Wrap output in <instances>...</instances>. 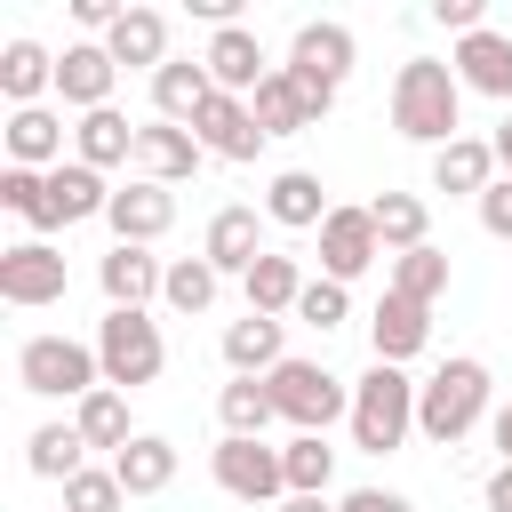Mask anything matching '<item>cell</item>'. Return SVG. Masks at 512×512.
Listing matches in <instances>:
<instances>
[{
    "mask_svg": "<svg viewBox=\"0 0 512 512\" xmlns=\"http://www.w3.org/2000/svg\"><path fill=\"white\" fill-rule=\"evenodd\" d=\"M392 128L408 144H456L464 136V80L440 64V56H408L392 72Z\"/></svg>",
    "mask_w": 512,
    "mask_h": 512,
    "instance_id": "1",
    "label": "cell"
},
{
    "mask_svg": "<svg viewBox=\"0 0 512 512\" xmlns=\"http://www.w3.org/2000/svg\"><path fill=\"white\" fill-rule=\"evenodd\" d=\"M480 416H488V360L456 352V360H440V368L416 384V432H424L432 448H456Z\"/></svg>",
    "mask_w": 512,
    "mask_h": 512,
    "instance_id": "2",
    "label": "cell"
},
{
    "mask_svg": "<svg viewBox=\"0 0 512 512\" xmlns=\"http://www.w3.org/2000/svg\"><path fill=\"white\" fill-rule=\"evenodd\" d=\"M352 448H368V456H392L408 432H416V384L392 368V360H376L360 384H352Z\"/></svg>",
    "mask_w": 512,
    "mask_h": 512,
    "instance_id": "3",
    "label": "cell"
},
{
    "mask_svg": "<svg viewBox=\"0 0 512 512\" xmlns=\"http://www.w3.org/2000/svg\"><path fill=\"white\" fill-rule=\"evenodd\" d=\"M16 384L24 392H40V400H88L96 384H104V360H96V344H80V336H32L24 352H16Z\"/></svg>",
    "mask_w": 512,
    "mask_h": 512,
    "instance_id": "4",
    "label": "cell"
},
{
    "mask_svg": "<svg viewBox=\"0 0 512 512\" xmlns=\"http://www.w3.org/2000/svg\"><path fill=\"white\" fill-rule=\"evenodd\" d=\"M264 392H272L280 424H296V432H328L336 416H352V384L336 368H320V360H280L264 376Z\"/></svg>",
    "mask_w": 512,
    "mask_h": 512,
    "instance_id": "5",
    "label": "cell"
},
{
    "mask_svg": "<svg viewBox=\"0 0 512 512\" xmlns=\"http://www.w3.org/2000/svg\"><path fill=\"white\" fill-rule=\"evenodd\" d=\"M96 360H104V384L112 392H136L168 368V336L152 312H104L96 320Z\"/></svg>",
    "mask_w": 512,
    "mask_h": 512,
    "instance_id": "6",
    "label": "cell"
},
{
    "mask_svg": "<svg viewBox=\"0 0 512 512\" xmlns=\"http://www.w3.org/2000/svg\"><path fill=\"white\" fill-rule=\"evenodd\" d=\"M208 472H216V488L224 496H240V504H288V464H280V448L272 440H216V456H208Z\"/></svg>",
    "mask_w": 512,
    "mask_h": 512,
    "instance_id": "7",
    "label": "cell"
},
{
    "mask_svg": "<svg viewBox=\"0 0 512 512\" xmlns=\"http://www.w3.org/2000/svg\"><path fill=\"white\" fill-rule=\"evenodd\" d=\"M0 304H16V312L64 304V256H56L48 240H16V248H0Z\"/></svg>",
    "mask_w": 512,
    "mask_h": 512,
    "instance_id": "8",
    "label": "cell"
},
{
    "mask_svg": "<svg viewBox=\"0 0 512 512\" xmlns=\"http://www.w3.org/2000/svg\"><path fill=\"white\" fill-rule=\"evenodd\" d=\"M104 224H112V240H120V248H152V240L176 224V192H168V184H152V176H128V184L112 192Z\"/></svg>",
    "mask_w": 512,
    "mask_h": 512,
    "instance_id": "9",
    "label": "cell"
},
{
    "mask_svg": "<svg viewBox=\"0 0 512 512\" xmlns=\"http://www.w3.org/2000/svg\"><path fill=\"white\" fill-rule=\"evenodd\" d=\"M376 256H384L376 216H368V208H328V224H320V280H344V288H352Z\"/></svg>",
    "mask_w": 512,
    "mask_h": 512,
    "instance_id": "10",
    "label": "cell"
},
{
    "mask_svg": "<svg viewBox=\"0 0 512 512\" xmlns=\"http://www.w3.org/2000/svg\"><path fill=\"white\" fill-rule=\"evenodd\" d=\"M96 288H104L112 312H144V304L168 288V264H160L152 248H120V240H112V248L96 256Z\"/></svg>",
    "mask_w": 512,
    "mask_h": 512,
    "instance_id": "11",
    "label": "cell"
},
{
    "mask_svg": "<svg viewBox=\"0 0 512 512\" xmlns=\"http://www.w3.org/2000/svg\"><path fill=\"white\" fill-rule=\"evenodd\" d=\"M112 80H120V64H112V48H104V40H72V48L56 56V96H64L80 120L112 104Z\"/></svg>",
    "mask_w": 512,
    "mask_h": 512,
    "instance_id": "12",
    "label": "cell"
},
{
    "mask_svg": "<svg viewBox=\"0 0 512 512\" xmlns=\"http://www.w3.org/2000/svg\"><path fill=\"white\" fill-rule=\"evenodd\" d=\"M192 136H200L208 160H256V152H264V128H256V112H248V96H224V88L200 104Z\"/></svg>",
    "mask_w": 512,
    "mask_h": 512,
    "instance_id": "13",
    "label": "cell"
},
{
    "mask_svg": "<svg viewBox=\"0 0 512 512\" xmlns=\"http://www.w3.org/2000/svg\"><path fill=\"white\" fill-rule=\"evenodd\" d=\"M200 64H208V80H216L224 96H256V80L272 72V64H264V40H256L248 24H224V32H208Z\"/></svg>",
    "mask_w": 512,
    "mask_h": 512,
    "instance_id": "14",
    "label": "cell"
},
{
    "mask_svg": "<svg viewBox=\"0 0 512 512\" xmlns=\"http://www.w3.org/2000/svg\"><path fill=\"white\" fill-rule=\"evenodd\" d=\"M368 344H376V360H416L424 344H432V304H408V296H392L384 288V304L368 312Z\"/></svg>",
    "mask_w": 512,
    "mask_h": 512,
    "instance_id": "15",
    "label": "cell"
},
{
    "mask_svg": "<svg viewBox=\"0 0 512 512\" xmlns=\"http://www.w3.org/2000/svg\"><path fill=\"white\" fill-rule=\"evenodd\" d=\"M448 72L472 88V96H496V104H512V40L504 32H472V40H456V56H448Z\"/></svg>",
    "mask_w": 512,
    "mask_h": 512,
    "instance_id": "16",
    "label": "cell"
},
{
    "mask_svg": "<svg viewBox=\"0 0 512 512\" xmlns=\"http://www.w3.org/2000/svg\"><path fill=\"white\" fill-rule=\"evenodd\" d=\"M208 96H216V80H208V64H200V56H168V64L152 72V120H176V128H192Z\"/></svg>",
    "mask_w": 512,
    "mask_h": 512,
    "instance_id": "17",
    "label": "cell"
},
{
    "mask_svg": "<svg viewBox=\"0 0 512 512\" xmlns=\"http://www.w3.org/2000/svg\"><path fill=\"white\" fill-rule=\"evenodd\" d=\"M200 160H208V152H200L192 128H176V120H144V128H136V168H144L152 184H184Z\"/></svg>",
    "mask_w": 512,
    "mask_h": 512,
    "instance_id": "18",
    "label": "cell"
},
{
    "mask_svg": "<svg viewBox=\"0 0 512 512\" xmlns=\"http://www.w3.org/2000/svg\"><path fill=\"white\" fill-rule=\"evenodd\" d=\"M264 216H272L280 232H320V224H328V184H320L312 168H280V176L264 184Z\"/></svg>",
    "mask_w": 512,
    "mask_h": 512,
    "instance_id": "19",
    "label": "cell"
},
{
    "mask_svg": "<svg viewBox=\"0 0 512 512\" xmlns=\"http://www.w3.org/2000/svg\"><path fill=\"white\" fill-rule=\"evenodd\" d=\"M352 32L344 24H296V40H288V72H312V80H328V88H344V72H352Z\"/></svg>",
    "mask_w": 512,
    "mask_h": 512,
    "instance_id": "20",
    "label": "cell"
},
{
    "mask_svg": "<svg viewBox=\"0 0 512 512\" xmlns=\"http://www.w3.org/2000/svg\"><path fill=\"white\" fill-rule=\"evenodd\" d=\"M8 168H64V120L48 112V104H24V112H8Z\"/></svg>",
    "mask_w": 512,
    "mask_h": 512,
    "instance_id": "21",
    "label": "cell"
},
{
    "mask_svg": "<svg viewBox=\"0 0 512 512\" xmlns=\"http://www.w3.org/2000/svg\"><path fill=\"white\" fill-rule=\"evenodd\" d=\"M488 184H496V144L456 136V144L432 152V192H448V200H480Z\"/></svg>",
    "mask_w": 512,
    "mask_h": 512,
    "instance_id": "22",
    "label": "cell"
},
{
    "mask_svg": "<svg viewBox=\"0 0 512 512\" xmlns=\"http://www.w3.org/2000/svg\"><path fill=\"white\" fill-rule=\"evenodd\" d=\"M200 256L216 264V272H256V256H264V224H256V208H216L208 216V240H200Z\"/></svg>",
    "mask_w": 512,
    "mask_h": 512,
    "instance_id": "23",
    "label": "cell"
},
{
    "mask_svg": "<svg viewBox=\"0 0 512 512\" xmlns=\"http://www.w3.org/2000/svg\"><path fill=\"white\" fill-rule=\"evenodd\" d=\"M368 216H376V240H384V256L432 248V208H424V192H376V200H368Z\"/></svg>",
    "mask_w": 512,
    "mask_h": 512,
    "instance_id": "24",
    "label": "cell"
},
{
    "mask_svg": "<svg viewBox=\"0 0 512 512\" xmlns=\"http://www.w3.org/2000/svg\"><path fill=\"white\" fill-rule=\"evenodd\" d=\"M280 360H288V336H280V320L248 312V320H232V328H224V368H232V376H272Z\"/></svg>",
    "mask_w": 512,
    "mask_h": 512,
    "instance_id": "25",
    "label": "cell"
},
{
    "mask_svg": "<svg viewBox=\"0 0 512 512\" xmlns=\"http://www.w3.org/2000/svg\"><path fill=\"white\" fill-rule=\"evenodd\" d=\"M48 88H56V56H48L40 40H8V48H0V96H8V112L40 104Z\"/></svg>",
    "mask_w": 512,
    "mask_h": 512,
    "instance_id": "26",
    "label": "cell"
},
{
    "mask_svg": "<svg viewBox=\"0 0 512 512\" xmlns=\"http://www.w3.org/2000/svg\"><path fill=\"white\" fill-rule=\"evenodd\" d=\"M248 112H256V128H264V144H272V136H304V128H312V112H304V88L288 80V64H272V72L256 80V96H248Z\"/></svg>",
    "mask_w": 512,
    "mask_h": 512,
    "instance_id": "27",
    "label": "cell"
},
{
    "mask_svg": "<svg viewBox=\"0 0 512 512\" xmlns=\"http://www.w3.org/2000/svg\"><path fill=\"white\" fill-rule=\"evenodd\" d=\"M72 160H88L96 176H104V168H120V160H136V128H128V112H112V104H104V112H88V120L72 128Z\"/></svg>",
    "mask_w": 512,
    "mask_h": 512,
    "instance_id": "28",
    "label": "cell"
},
{
    "mask_svg": "<svg viewBox=\"0 0 512 512\" xmlns=\"http://www.w3.org/2000/svg\"><path fill=\"white\" fill-rule=\"evenodd\" d=\"M112 472H120V488H128V496H160V488L176 480V440H160V432H136V440L112 456Z\"/></svg>",
    "mask_w": 512,
    "mask_h": 512,
    "instance_id": "29",
    "label": "cell"
},
{
    "mask_svg": "<svg viewBox=\"0 0 512 512\" xmlns=\"http://www.w3.org/2000/svg\"><path fill=\"white\" fill-rule=\"evenodd\" d=\"M112 64H144V72H160L168 64V16L160 8H128L120 24H112Z\"/></svg>",
    "mask_w": 512,
    "mask_h": 512,
    "instance_id": "30",
    "label": "cell"
},
{
    "mask_svg": "<svg viewBox=\"0 0 512 512\" xmlns=\"http://www.w3.org/2000/svg\"><path fill=\"white\" fill-rule=\"evenodd\" d=\"M48 192H56V216H64V224H88V216H104V208H112V192H120V184H104L88 160H64V168H48Z\"/></svg>",
    "mask_w": 512,
    "mask_h": 512,
    "instance_id": "31",
    "label": "cell"
},
{
    "mask_svg": "<svg viewBox=\"0 0 512 512\" xmlns=\"http://www.w3.org/2000/svg\"><path fill=\"white\" fill-rule=\"evenodd\" d=\"M240 288H248V312H264V320H280V312H296V296H304V272H296V256H280V248H264V256H256V272H248Z\"/></svg>",
    "mask_w": 512,
    "mask_h": 512,
    "instance_id": "32",
    "label": "cell"
},
{
    "mask_svg": "<svg viewBox=\"0 0 512 512\" xmlns=\"http://www.w3.org/2000/svg\"><path fill=\"white\" fill-rule=\"evenodd\" d=\"M216 416H224V432H232V440H264V432L280 424V408H272L264 376H232V384L216 392Z\"/></svg>",
    "mask_w": 512,
    "mask_h": 512,
    "instance_id": "33",
    "label": "cell"
},
{
    "mask_svg": "<svg viewBox=\"0 0 512 512\" xmlns=\"http://www.w3.org/2000/svg\"><path fill=\"white\" fill-rule=\"evenodd\" d=\"M0 208L8 216H24L32 224V240H48L64 216H56V192H48V176L40 168H0Z\"/></svg>",
    "mask_w": 512,
    "mask_h": 512,
    "instance_id": "34",
    "label": "cell"
},
{
    "mask_svg": "<svg viewBox=\"0 0 512 512\" xmlns=\"http://www.w3.org/2000/svg\"><path fill=\"white\" fill-rule=\"evenodd\" d=\"M72 424H80V440H88V448H112V456L136 440V424H128V392H112V384H96V392L72 408Z\"/></svg>",
    "mask_w": 512,
    "mask_h": 512,
    "instance_id": "35",
    "label": "cell"
},
{
    "mask_svg": "<svg viewBox=\"0 0 512 512\" xmlns=\"http://www.w3.org/2000/svg\"><path fill=\"white\" fill-rule=\"evenodd\" d=\"M24 464L40 472V480H72V472H88V440H80V424H40L32 440H24Z\"/></svg>",
    "mask_w": 512,
    "mask_h": 512,
    "instance_id": "36",
    "label": "cell"
},
{
    "mask_svg": "<svg viewBox=\"0 0 512 512\" xmlns=\"http://www.w3.org/2000/svg\"><path fill=\"white\" fill-rule=\"evenodd\" d=\"M280 464H288V496H328V480H336L328 432H296V440L280 448Z\"/></svg>",
    "mask_w": 512,
    "mask_h": 512,
    "instance_id": "37",
    "label": "cell"
},
{
    "mask_svg": "<svg viewBox=\"0 0 512 512\" xmlns=\"http://www.w3.org/2000/svg\"><path fill=\"white\" fill-rule=\"evenodd\" d=\"M216 280H224V272H216L208 256H176V264H168V288H160V304L192 320V312H208V304H216Z\"/></svg>",
    "mask_w": 512,
    "mask_h": 512,
    "instance_id": "38",
    "label": "cell"
},
{
    "mask_svg": "<svg viewBox=\"0 0 512 512\" xmlns=\"http://www.w3.org/2000/svg\"><path fill=\"white\" fill-rule=\"evenodd\" d=\"M392 296H408V304L448 296V256H440V248H408V256H392Z\"/></svg>",
    "mask_w": 512,
    "mask_h": 512,
    "instance_id": "39",
    "label": "cell"
},
{
    "mask_svg": "<svg viewBox=\"0 0 512 512\" xmlns=\"http://www.w3.org/2000/svg\"><path fill=\"white\" fill-rule=\"evenodd\" d=\"M296 320H304V328H320V336H328V328H344V320H352V288H344V280H304Z\"/></svg>",
    "mask_w": 512,
    "mask_h": 512,
    "instance_id": "40",
    "label": "cell"
},
{
    "mask_svg": "<svg viewBox=\"0 0 512 512\" xmlns=\"http://www.w3.org/2000/svg\"><path fill=\"white\" fill-rule=\"evenodd\" d=\"M120 504H128V488H120V472H112V464H104V472L88 464V472H72V480H64V512H120Z\"/></svg>",
    "mask_w": 512,
    "mask_h": 512,
    "instance_id": "41",
    "label": "cell"
},
{
    "mask_svg": "<svg viewBox=\"0 0 512 512\" xmlns=\"http://www.w3.org/2000/svg\"><path fill=\"white\" fill-rule=\"evenodd\" d=\"M480 232H488V240H512V176H496V184L480 192Z\"/></svg>",
    "mask_w": 512,
    "mask_h": 512,
    "instance_id": "42",
    "label": "cell"
},
{
    "mask_svg": "<svg viewBox=\"0 0 512 512\" xmlns=\"http://www.w3.org/2000/svg\"><path fill=\"white\" fill-rule=\"evenodd\" d=\"M120 16H128L120 0H72V24H80V32H104V40H112V24H120Z\"/></svg>",
    "mask_w": 512,
    "mask_h": 512,
    "instance_id": "43",
    "label": "cell"
},
{
    "mask_svg": "<svg viewBox=\"0 0 512 512\" xmlns=\"http://www.w3.org/2000/svg\"><path fill=\"white\" fill-rule=\"evenodd\" d=\"M336 512H416V504H408V496H392V488H352Z\"/></svg>",
    "mask_w": 512,
    "mask_h": 512,
    "instance_id": "44",
    "label": "cell"
},
{
    "mask_svg": "<svg viewBox=\"0 0 512 512\" xmlns=\"http://www.w3.org/2000/svg\"><path fill=\"white\" fill-rule=\"evenodd\" d=\"M480 504H488V512H512V464H496V472L480 480Z\"/></svg>",
    "mask_w": 512,
    "mask_h": 512,
    "instance_id": "45",
    "label": "cell"
},
{
    "mask_svg": "<svg viewBox=\"0 0 512 512\" xmlns=\"http://www.w3.org/2000/svg\"><path fill=\"white\" fill-rule=\"evenodd\" d=\"M488 432H496V448H504V464H512V400L496 408V424H488Z\"/></svg>",
    "mask_w": 512,
    "mask_h": 512,
    "instance_id": "46",
    "label": "cell"
},
{
    "mask_svg": "<svg viewBox=\"0 0 512 512\" xmlns=\"http://www.w3.org/2000/svg\"><path fill=\"white\" fill-rule=\"evenodd\" d=\"M488 144H496V168H504V176H512V120H504V128H496V136H488Z\"/></svg>",
    "mask_w": 512,
    "mask_h": 512,
    "instance_id": "47",
    "label": "cell"
},
{
    "mask_svg": "<svg viewBox=\"0 0 512 512\" xmlns=\"http://www.w3.org/2000/svg\"><path fill=\"white\" fill-rule=\"evenodd\" d=\"M280 512H336V504H328V496H288Z\"/></svg>",
    "mask_w": 512,
    "mask_h": 512,
    "instance_id": "48",
    "label": "cell"
}]
</instances>
